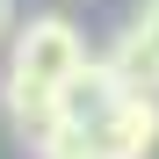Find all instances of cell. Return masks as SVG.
<instances>
[{
    "instance_id": "1",
    "label": "cell",
    "mask_w": 159,
    "mask_h": 159,
    "mask_svg": "<svg viewBox=\"0 0 159 159\" xmlns=\"http://www.w3.org/2000/svg\"><path fill=\"white\" fill-rule=\"evenodd\" d=\"M87 58H94V51H87V36H80L72 15H29L7 36V65L29 72V80H43V87H65Z\"/></svg>"
},
{
    "instance_id": "2",
    "label": "cell",
    "mask_w": 159,
    "mask_h": 159,
    "mask_svg": "<svg viewBox=\"0 0 159 159\" xmlns=\"http://www.w3.org/2000/svg\"><path fill=\"white\" fill-rule=\"evenodd\" d=\"M87 152L94 159H152L159 152V94H123L87 130Z\"/></svg>"
},
{
    "instance_id": "3",
    "label": "cell",
    "mask_w": 159,
    "mask_h": 159,
    "mask_svg": "<svg viewBox=\"0 0 159 159\" xmlns=\"http://www.w3.org/2000/svg\"><path fill=\"white\" fill-rule=\"evenodd\" d=\"M0 109H7V130L29 152H51V138L65 130V109H58V87H43V80H29V72H15L7 65V80H0Z\"/></svg>"
},
{
    "instance_id": "4",
    "label": "cell",
    "mask_w": 159,
    "mask_h": 159,
    "mask_svg": "<svg viewBox=\"0 0 159 159\" xmlns=\"http://www.w3.org/2000/svg\"><path fill=\"white\" fill-rule=\"evenodd\" d=\"M116 101H123V87H116V72L101 65V58H87V65L58 87V109H65V123H72V130H94Z\"/></svg>"
},
{
    "instance_id": "5",
    "label": "cell",
    "mask_w": 159,
    "mask_h": 159,
    "mask_svg": "<svg viewBox=\"0 0 159 159\" xmlns=\"http://www.w3.org/2000/svg\"><path fill=\"white\" fill-rule=\"evenodd\" d=\"M101 65L116 72V87H123V94H159V43L138 29V22H123V29L109 36Z\"/></svg>"
},
{
    "instance_id": "6",
    "label": "cell",
    "mask_w": 159,
    "mask_h": 159,
    "mask_svg": "<svg viewBox=\"0 0 159 159\" xmlns=\"http://www.w3.org/2000/svg\"><path fill=\"white\" fill-rule=\"evenodd\" d=\"M130 22H138V29L159 43V0H138V15H130Z\"/></svg>"
},
{
    "instance_id": "7",
    "label": "cell",
    "mask_w": 159,
    "mask_h": 159,
    "mask_svg": "<svg viewBox=\"0 0 159 159\" xmlns=\"http://www.w3.org/2000/svg\"><path fill=\"white\" fill-rule=\"evenodd\" d=\"M15 36V0H0V43Z\"/></svg>"
}]
</instances>
